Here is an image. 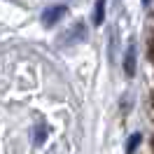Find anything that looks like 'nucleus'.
Masks as SVG:
<instances>
[{
    "label": "nucleus",
    "mask_w": 154,
    "mask_h": 154,
    "mask_svg": "<svg viewBox=\"0 0 154 154\" xmlns=\"http://www.w3.org/2000/svg\"><path fill=\"white\" fill-rule=\"evenodd\" d=\"M66 5H54V7H47V10L42 12V23L45 26H54L56 21H61L66 17Z\"/></svg>",
    "instance_id": "nucleus-1"
},
{
    "label": "nucleus",
    "mask_w": 154,
    "mask_h": 154,
    "mask_svg": "<svg viewBox=\"0 0 154 154\" xmlns=\"http://www.w3.org/2000/svg\"><path fill=\"white\" fill-rule=\"evenodd\" d=\"M124 72L128 77L135 75V42H131L128 45V49H126V56H124Z\"/></svg>",
    "instance_id": "nucleus-2"
},
{
    "label": "nucleus",
    "mask_w": 154,
    "mask_h": 154,
    "mask_svg": "<svg viewBox=\"0 0 154 154\" xmlns=\"http://www.w3.org/2000/svg\"><path fill=\"white\" fill-rule=\"evenodd\" d=\"M84 38H87V28H84V23L79 21V23H75V28H72L66 38H63V42H68V45H70V42H79V40H84Z\"/></svg>",
    "instance_id": "nucleus-3"
},
{
    "label": "nucleus",
    "mask_w": 154,
    "mask_h": 154,
    "mask_svg": "<svg viewBox=\"0 0 154 154\" xmlns=\"http://www.w3.org/2000/svg\"><path fill=\"white\" fill-rule=\"evenodd\" d=\"M105 2L107 0H96V7H94V23H103L105 21Z\"/></svg>",
    "instance_id": "nucleus-4"
},
{
    "label": "nucleus",
    "mask_w": 154,
    "mask_h": 154,
    "mask_svg": "<svg viewBox=\"0 0 154 154\" xmlns=\"http://www.w3.org/2000/svg\"><path fill=\"white\" fill-rule=\"evenodd\" d=\"M140 140H143V135H140V133H133V135H131V138H128V143H126V154H133L135 147L140 145Z\"/></svg>",
    "instance_id": "nucleus-5"
},
{
    "label": "nucleus",
    "mask_w": 154,
    "mask_h": 154,
    "mask_svg": "<svg viewBox=\"0 0 154 154\" xmlns=\"http://www.w3.org/2000/svg\"><path fill=\"white\" fill-rule=\"evenodd\" d=\"M45 138H47V128H45V126H38V128H35V145L45 143Z\"/></svg>",
    "instance_id": "nucleus-6"
},
{
    "label": "nucleus",
    "mask_w": 154,
    "mask_h": 154,
    "mask_svg": "<svg viewBox=\"0 0 154 154\" xmlns=\"http://www.w3.org/2000/svg\"><path fill=\"white\" fill-rule=\"evenodd\" d=\"M143 2H145V5H149V0H143Z\"/></svg>",
    "instance_id": "nucleus-7"
}]
</instances>
